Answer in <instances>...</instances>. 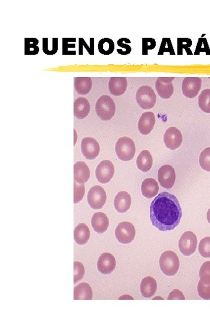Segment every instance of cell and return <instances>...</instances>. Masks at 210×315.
<instances>
[{
	"instance_id": "cell-7",
	"label": "cell",
	"mask_w": 210,
	"mask_h": 315,
	"mask_svg": "<svg viewBox=\"0 0 210 315\" xmlns=\"http://www.w3.org/2000/svg\"><path fill=\"white\" fill-rule=\"evenodd\" d=\"M198 239L196 235L191 231H187L180 237L179 241V248L183 255L189 256L195 252Z\"/></svg>"
},
{
	"instance_id": "cell-31",
	"label": "cell",
	"mask_w": 210,
	"mask_h": 315,
	"mask_svg": "<svg viewBox=\"0 0 210 315\" xmlns=\"http://www.w3.org/2000/svg\"><path fill=\"white\" fill-rule=\"evenodd\" d=\"M192 46V41L189 38H177V55L183 54V49H185L188 55H192L190 47Z\"/></svg>"
},
{
	"instance_id": "cell-45",
	"label": "cell",
	"mask_w": 210,
	"mask_h": 315,
	"mask_svg": "<svg viewBox=\"0 0 210 315\" xmlns=\"http://www.w3.org/2000/svg\"><path fill=\"white\" fill-rule=\"evenodd\" d=\"M207 219H208V222L210 224V209L209 210L208 214H207Z\"/></svg>"
},
{
	"instance_id": "cell-4",
	"label": "cell",
	"mask_w": 210,
	"mask_h": 315,
	"mask_svg": "<svg viewBox=\"0 0 210 315\" xmlns=\"http://www.w3.org/2000/svg\"><path fill=\"white\" fill-rule=\"evenodd\" d=\"M116 153L123 161H129L134 158L135 153V145L132 139L124 137L119 138L116 142Z\"/></svg>"
},
{
	"instance_id": "cell-34",
	"label": "cell",
	"mask_w": 210,
	"mask_h": 315,
	"mask_svg": "<svg viewBox=\"0 0 210 315\" xmlns=\"http://www.w3.org/2000/svg\"><path fill=\"white\" fill-rule=\"evenodd\" d=\"M198 291L200 297L204 300H210V282H206L200 280L198 284Z\"/></svg>"
},
{
	"instance_id": "cell-14",
	"label": "cell",
	"mask_w": 210,
	"mask_h": 315,
	"mask_svg": "<svg viewBox=\"0 0 210 315\" xmlns=\"http://www.w3.org/2000/svg\"><path fill=\"white\" fill-rule=\"evenodd\" d=\"M81 148H82V153L87 160H94L99 154V144L95 139L91 137H85L83 139Z\"/></svg>"
},
{
	"instance_id": "cell-39",
	"label": "cell",
	"mask_w": 210,
	"mask_h": 315,
	"mask_svg": "<svg viewBox=\"0 0 210 315\" xmlns=\"http://www.w3.org/2000/svg\"><path fill=\"white\" fill-rule=\"evenodd\" d=\"M84 47L90 55H94V38H90L89 46L83 38H79V55L83 54Z\"/></svg>"
},
{
	"instance_id": "cell-23",
	"label": "cell",
	"mask_w": 210,
	"mask_h": 315,
	"mask_svg": "<svg viewBox=\"0 0 210 315\" xmlns=\"http://www.w3.org/2000/svg\"><path fill=\"white\" fill-rule=\"evenodd\" d=\"M157 283L153 277H148L143 279L140 284V291L142 295L145 298H151L156 293Z\"/></svg>"
},
{
	"instance_id": "cell-38",
	"label": "cell",
	"mask_w": 210,
	"mask_h": 315,
	"mask_svg": "<svg viewBox=\"0 0 210 315\" xmlns=\"http://www.w3.org/2000/svg\"><path fill=\"white\" fill-rule=\"evenodd\" d=\"M118 45L119 47H121V49H117L118 53L121 55H127L131 53V47L127 44H131V41L127 38H121L119 40L118 42Z\"/></svg>"
},
{
	"instance_id": "cell-6",
	"label": "cell",
	"mask_w": 210,
	"mask_h": 315,
	"mask_svg": "<svg viewBox=\"0 0 210 315\" xmlns=\"http://www.w3.org/2000/svg\"><path fill=\"white\" fill-rule=\"evenodd\" d=\"M135 229L130 223L122 222L119 223L115 229V236L118 241L123 244H127L134 239Z\"/></svg>"
},
{
	"instance_id": "cell-35",
	"label": "cell",
	"mask_w": 210,
	"mask_h": 315,
	"mask_svg": "<svg viewBox=\"0 0 210 315\" xmlns=\"http://www.w3.org/2000/svg\"><path fill=\"white\" fill-rule=\"evenodd\" d=\"M85 274V268L82 263L74 262V284L82 280Z\"/></svg>"
},
{
	"instance_id": "cell-27",
	"label": "cell",
	"mask_w": 210,
	"mask_h": 315,
	"mask_svg": "<svg viewBox=\"0 0 210 315\" xmlns=\"http://www.w3.org/2000/svg\"><path fill=\"white\" fill-rule=\"evenodd\" d=\"M153 159L149 151L144 150L139 154L137 159V165L139 170L143 172H148L153 167Z\"/></svg>"
},
{
	"instance_id": "cell-41",
	"label": "cell",
	"mask_w": 210,
	"mask_h": 315,
	"mask_svg": "<svg viewBox=\"0 0 210 315\" xmlns=\"http://www.w3.org/2000/svg\"><path fill=\"white\" fill-rule=\"evenodd\" d=\"M76 38H63V55H76V51H69V48H75V44H70V42H76Z\"/></svg>"
},
{
	"instance_id": "cell-10",
	"label": "cell",
	"mask_w": 210,
	"mask_h": 315,
	"mask_svg": "<svg viewBox=\"0 0 210 315\" xmlns=\"http://www.w3.org/2000/svg\"><path fill=\"white\" fill-rule=\"evenodd\" d=\"M158 178L161 186L167 189H171L176 180L175 171L170 165H164L158 171Z\"/></svg>"
},
{
	"instance_id": "cell-11",
	"label": "cell",
	"mask_w": 210,
	"mask_h": 315,
	"mask_svg": "<svg viewBox=\"0 0 210 315\" xmlns=\"http://www.w3.org/2000/svg\"><path fill=\"white\" fill-rule=\"evenodd\" d=\"M115 168L112 162L109 160L103 161L97 167L95 171L96 177L100 183H109L114 177Z\"/></svg>"
},
{
	"instance_id": "cell-13",
	"label": "cell",
	"mask_w": 210,
	"mask_h": 315,
	"mask_svg": "<svg viewBox=\"0 0 210 315\" xmlns=\"http://www.w3.org/2000/svg\"><path fill=\"white\" fill-rule=\"evenodd\" d=\"M174 77H159L156 83V89L161 98L167 99L172 96L174 88L172 84Z\"/></svg>"
},
{
	"instance_id": "cell-37",
	"label": "cell",
	"mask_w": 210,
	"mask_h": 315,
	"mask_svg": "<svg viewBox=\"0 0 210 315\" xmlns=\"http://www.w3.org/2000/svg\"><path fill=\"white\" fill-rule=\"evenodd\" d=\"M166 52H169L170 55H175L172 42L170 38H163L161 42L158 55H163Z\"/></svg>"
},
{
	"instance_id": "cell-1",
	"label": "cell",
	"mask_w": 210,
	"mask_h": 315,
	"mask_svg": "<svg viewBox=\"0 0 210 315\" xmlns=\"http://www.w3.org/2000/svg\"><path fill=\"white\" fill-rule=\"evenodd\" d=\"M182 217L179 201L172 194L166 191L158 195L150 206V220L153 225L161 231L173 230Z\"/></svg>"
},
{
	"instance_id": "cell-30",
	"label": "cell",
	"mask_w": 210,
	"mask_h": 315,
	"mask_svg": "<svg viewBox=\"0 0 210 315\" xmlns=\"http://www.w3.org/2000/svg\"><path fill=\"white\" fill-rule=\"evenodd\" d=\"M39 41L36 38L25 39V54L36 55L40 51Z\"/></svg>"
},
{
	"instance_id": "cell-24",
	"label": "cell",
	"mask_w": 210,
	"mask_h": 315,
	"mask_svg": "<svg viewBox=\"0 0 210 315\" xmlns=\"http://www.w3.org/2000/svg\"><path fill=\"white\" fill-rule=\"evenodd\" d=\"M74 86L79 95H86L92 89V80L90 77H76L74 79Z\"/></svg>"
},
{
	"instance_id": "cell-19",
	"label": "cell",
	"mask_w": 210,
	"mask_h": 315,
	"mask_svg": "<svg viewBox=\"0 0 210 315\" xmlns=\"http://www.w3.org/2000/svg\"><path fill=\"white\" fill-rule=\"evenodd\" d=\"M131 204L130 195L126 191H120L115 197L114 206L119 213H125L130 209Z\"/></svg>"
},
{
	"instance_id": "cell-26",
	"label": "cell",
	"mask_w": 210,
	"mask_h": 315,
	"mask_svg": "<svg viewBox=\"0 0 210 315\" xmlns=\"http://www.w3.org/2000/svg\"><path fill=\"white\" fill-rule=\"evenodd\" d=\"M74 240L80 245H85L90 237V230L85 224H79L76 227L74 232Z\"/></svg>"
},
{
	"instance_id": "cell-3",
	"label": "cell",
	"mask_w": 210,
	"mask_h": 315,
	"mask_svg": "<svg viewBox=\"0 0 210 315\" xmlns=\"http://www.w3.org/2000/svg\"><path fill=\"white\" fill-rule=\"evenodd\" d=\"M95 110L97 115L102 121H110L114 116L116 112L114 100L108 95L100 97L96 103Z\"/></svg>"
},
{
	"instance_id": "cell-29",
	"label": "cell",
	"mask_w": 210,
	"mask_h": 315,
	"mask_svg": "<svg viewBox=\"0 0 210 315\" xmlns=\"http://www.w3.org/2000/svg\"><path fill=\"white\" fill-rule=\"evenodd\" d=\"M199 106L202 111L210 113V89L203 90L199 97Z\"/></svg>"
},
{
	"instance_id": "cell-9",
	"label": "cell",
	"mask_w": 210,
	"mask_h": 315,
	"mask_svg": "<svg viewBox=\"0 0 210 315\" xmlns=\"http://www.w3.org/2000/svg\"><path fill=\"white\" fill-rule=\"evenodd\" d=\"M202 80L199 77H186L182 83V90L187 98H195L202 89Z\"/></svg>"
},
{
	"instance_id": "cell-12",
	"label": "cell",
	"mask_w": 210,
	"mask_h": 315,
	"mask_svg": "<svg viewBox=\"0 0 210 315\" xmlns=\"http://www.w3.org/2000/svg\"><path fill=\"white\" fill-rule=\"evenodd\" d=\"M164 141L168 148L171 149V150H175L180 147L182 143V133L176 128L171 127V128H168L165 133Z\"/></svg>"
},
{
	"instance_id": "cell-17",
	"label": "cell",
	"mask_w": 210,
	"mask_h": 315,
	"mask_svg": "<svg viewBox=\"0 0 210 315\" xmlns=\"http://www.w3.org/2000/svg\"><path fill=\"white\" fill-rule=\"evenodd\" d=\"M127 85L126 77H111L108 84L109 92L112 95L121 96L126 91Z\"/></svg>"
},
{
	"instance_id": "cell-5",
	"label": "cell",
	"mask_w": 210,
	"mask_h": 315,
	"mask_svg": "<svg viewBox=\"0 0 210 315\" xmlns=\"http://www.w3.org/2000/svg\"><path fill=\"white\" fill-rule=\"evenodd\" d=\"M136 100L142 109H151L156 105L157 95L151 87L144 86L137 90Z\"/></svg>"
},
{
	"instance_id": "cell-16",
	"label": "cell",
	"mask_w": 210,
	"mask_h": 315,
	"mask_svg": "<svg viewBox=\"0 0 210 315\" xmlns=\"http://www.w3.org/2000/svg\"><path fill=\"white\" fill-rule=\"evenodd\" d=\"M156 124V117L151 112H145L140 117L138 123L139 132L143 135H148L153 131Z\"/></svg>"
},
{
	"instance_id": "cell-43",
	"label": "cell",
	"mask_w": 210,
	"mask_h": 315,
	"mask_svg": "<svg viewBox=\"0 0 210 315\" xmlns=\"http://www.w3.org/2000/svg\"><path fill=\"white\" fill-rule=\"evenodd\" d=\"M156 47V41L153 38L143 39V55H147L148 51Z\"/></svg>"
},
{
	"instance_id": "cell-44",
	"label": "cell",
	"mask_w": 210,
	"mask_h": 315,
	"mask_svg": "<svg viewBox=\"0 0 210 315\" xmlns=\"http://www.w3.org/2000/svg\"><path fill=\"white\" fill-rule=\"evenodd\" d=\"M168 300H185V297L184 296L182 292L178 290H174L170 292L168 298Z\"/></svg>"
},
{
	"instance_id": "cell-40",
	"label": "cell",
	"mask_w": 210,
	"mask_h": 315,
	"mask_svg": "<svg viewBox=\"0 0 210 315\" xmlns=\"http://www.w3.org/2000/svg\"><path fill=\"white\" fill-rule=\"evenodd\" d=\"M201 52H205L207 55H210V49L206 38H199L197 45L195 55H199Z\"/></svg>"
},
{
	"instance_id": "cell-8",
	"label": "cell",
	"mask_w": 210,
	"mask_h": 315,
	"mask_svg": "<svg viewBox=\"0 0 210 315\" xmlns=\"http://www.w3.org/2000/svg\"><path fill=\"white\" fill-rule=\"evenodd\" d=\"M106 193L101 186H94L89 190L87 200L93 209H101L106 201Z\"/></svg>"
},
{
	"instance_id": "cell-22",
	"label": "cell",
	"mask_w": 210,
	"mask_h": 315,
	"mask_svg": "<svg viewBox=\"0 0 210 315\" xmlns=\"http://www.w3.org/2000/svg\"><path fill=\"white\" fill-rule=\"evenodd\" d=\"M159 186L157 181L153 178L145 180L141 185V192L147 199H152L158 193Z\"/></svg>"
},
{
	"instance_id": "cell-21",
	"label": "cell",
	"mask_w": 210,
	"mask_h": 315,
	"mask_svg": "<svg viewBox=\"0 0 210 315\" xmlns=\"http://www.w3.org/2000/svg\"><path fill=\"white\" fill-rule=\"evenodd\" d=\"M91 225L96 232L100 234L105 232L109 225L108 217L102 212L95 213L91 219Z\"/></svg>"
},
{
	"instance_id": "cell-25",
	"label": "cell",
	"mask_w": 210,
	"mask_h": 315,
	"mask_svg": "<svg viewBox=\"0 0 210 315\" xmlns=\"http://www.w3.org/2000/svg\"><path fill=\"white\" fill-rule=\"evenodd\" d=\"M93 297V292L91 287L87 283L79 284L74 288V300H91Z\"/></svg>"
},
{
	"instance_id": "cell-33",
	"label": "cell",
	"mask_w": 210,
	"mask_h": 315,
	"mask_svg": "<svg viewBox=\"0 0 210 315\" xmlns=\"http://www.w3.org/2000/svg\"><path fill=\"white\" fill-rule=\"evenodd\" d=\"M199 251L203 258H210V237H206L201 240L199 243Z\"/></svg>"
},
{
	"instance_id": "cell-28",
	"label": "cell",
	"mask_w": 210,
	"mask_h": 315,
	"mask_svg": "<svg viewBox=\"0 0 210 315\" xmlns=\"http://www.w3.org/2000/svg\"><path fill=\"white\" fill-rule=\"evenodd\" d=\"M115 50L114 42L109 38H103L99 42L98 50L103 55L111 54Z\"/></svg>"
},
{
	"instance_id": "cell-32",
	"label": "cell",
	"mask_w": 210,
	"mask_h": 315,
	"mask_svg": "<svg viewBox=\"0 0 210 315\" xmlns=\"http://www.w3.org/2000/svg\"><path fill=\"white\" fill-rule=\"evenodd\" d=\"M199 162L203 170L210 172V148H207L200 155Z\"/></svg>"
},
{
	"instance_id": "cell-36",
	"label": "cell",
	"mask_w": 210,
	"mask_h": 315,
	"mask_svg": "<svg viewBox=\"0 0 210 315\" xmlns=\"http://www.w3.org/2000/svg\"><path fill=\"white\" fill-rule=\"evenodd\" d=\"M74 204L79 203L83 199L84 194H85V186L83 183H77L74 180Z\"/></svg>"
},
{
	"instance_id": "cell-20",
	"label": "cell",
	"mask_w": 210,
	"mask_h": 315,
	"mask_svg": "<svg viewBox=\"0 0 210 315\" xmlns=\"http://www.w3.org/2000/svg\"><path fill=\"white\" fill-rule=\"evenodd\" d=\"M74 180L79 183H85L90 177V171L85 162L80 161L74 165Z\"/></svg>"
},
{
	"instance_id": "cell-2",
	"label": "cell",
	"mask_w": 210,
	"mask_h": 315,
	"mask_svg": "<svg viewBox=\"0 0 210 315\" xmlns=\"http://www.w3.org/2000/svg\"><path fill=\"white\" fill-rule=\"evenodd\" d=\"M160 266L164 274L168 276L175 275L180 267L178 256L172 251L165 252L161 256Z\"/></svg>"
},
{
	"instance_id": "cell-18",
	"label": "cell",
	"mask_w": 210,
	"mask_h": 315,
	"mask_svg": "<svg viewBox=\"0 0 210 315\" xmlns=\"http://www.w3.org/2000/svg\"><path fill=\"white\" fill-rule=\"evenodd\" d=\"M90 106L88 99L80 97L74 102V115L79 119L86 118L90 112Z\"/></svg>"
},
{
	"instance_id": "cell-15",
	"label": "cell",
	"mask_w": 210,
	"mask_h": 315,
	"mask_svg": "<svg viewBox=\"0 0 210 315\" xmlns=\"http://www.w3.org/2000/svg\"><path fill=\"white\" fill-rule=\"evenodd\" d=\"M116 266V259L111 253H103L98 259V270L103 274H111L114 271Z\"/></svg>"
},
{
	"instance_id": "cell-42",
	"label": "cell",
	"mask_w": 210,
	"mask_h": 315,
	"mask_svg": "<svg viewBox=\"0 0 210 315\" xmlns=\"http://www.w3.org/2000/svg\"><path fill=\"white\" fill-rule=\"evenodd\" d=\"M200 278L206 282H210V261L203 264L199 271Z\"/></svg>"
}]
</instances>
